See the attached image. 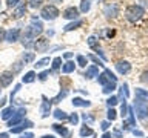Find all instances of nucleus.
Returning a JSON list of instances; mask_svg holds the SVG:
<instances>
[{"label":"nucleus","instance_id":"nucleus-1","mask_svg":"<svg viewBox=\"0 0 148 138\" xmlns=\"http://www.w3.org/2000/svg\"><path fill=\"white\" fill-rule=\"evenodd\" d=\"M143 12L145 11H143L142 6H139V5H131V6H128L127 11H125V17H127V20L136 23V22H139L142 18Z\"/></svg>","mask_w":148,"mask_h":138},{"label":"nucleus","instance_id":"nucleus-2","mask_svg":"<svg viewBox=\"0 0 148 138\" xmlns=\"http://www.w3.org/2000/svg\"><path fill=\"white\" fill-rule=\"evenodd\" d=\"M134 110H136L137 117L140 120H147L148 118V101L136 98L134 100Z\"/></svg>","mask_w":148,"mask_h":138},{"label":"nucleus","instance_id":"nucleus-3","mask_svg":"<svg viewBox=\"0 0 148 138\" xmlns=\"http://www.w3.org/2000/svg\"><path fill=\"white\" fill-rule=\"evenodd\" d=\"M40 16H42V18H45V20H54V18L59 17V9L56 8L54 5H48V6L42 8Z\"/></svg>","mask_w":148,"mask_h":138},{"label":"nucleus","instance_id":"nucleus-4","mask_svg":"<svg viewBox=\"0 0 148 138\" xmlns=\"http://www.w3.org/2000/svg\"><path fill=\"white\" fill-rule=\"evenodd\" d=\"M97 80H99V83L102 86H105V85H108V83H116V81H117V77H116L110 69H105L102 74H99Z\"/></svg>","mask_w":148,"mask_h":138},{"label":"nucleus","instance_id":"nucleus-5","mask_svg":"<svg viewBox=\"0 0 148 138\" xmlns=\"http://www.w3.org/2000/svg\"><path fill=\"white\" fill-rule=\"evenodd\" d=\"M28 31H29L31 34H32V37H34V39H36L37 35H40L42 32H43V25H42V23L39 22V18H37L36 16L31 18V25H29V28H28Z\"/></svg>","mask_w":148,"mask_h":138},{"label":"nucleus","instance_id":"nucleus-6","mask_svg":"<svg viewBox=\"0 0 148 138\" xmlns=\"http://www.w3.org/2000/svg\"><path fill=\"white\" fill-rule=\"evenodd\" d=\"M25 114H26V109H25V108H20L18 110H16V114H14L12 117L8 120V126L12 127V126H17V124H20V123L23 121V117H25Z\"/></svg>","mask_w":148,"mask_h":138},{"label":"nucleus","instance_id":"nucleus-7","mask_svg":"<svg viewBox=\"0 0 148 138\" xmlns=\"http://www.w3.org/2000/svg\"><path fill=\"white\" fill-rule=\"evenodd\" d=\"M14 80V72L12 71H5L0 74V86L2 87H6L12 83Z\"/></svg>","mask_w":148,"mask_h":138},{"label":"nucleus","instance_id":"nucleus-8","mask_svg":"<svg viewBox=\"0 0 148 138\" xmlns=\"http://www.w3.org/2000/svg\"><path fill=\"white\" fill-rule=\"evenodd\" d=\"M42 108H40V117L42 118H46V117H49V114H51V100H48L46 97L43 95L42 97Z\"/></svg>","mask_w":148,"mask_h":138},{"label":"nucleus","instance_id":"nucleus-9","mask_svg":"<svg viewBox=\"0 0 148 138\" xmlns=\"http://www.w3.org/2000/svg\"><path fill=\"white\" fill-rule=\"evenodd\" d=\"M34 48L37 52H45L49 48V40L45 37H40V39H37V41H34Z\"/></svg>","mask_w":148,"mask_h":138},{"label":"nucleus","instance_id":"nucleus-10","mask_svg":"<svg viewBox=\"0 0 148 138\" xmlns=\"http://www.w3.org/2000/svg\"><path fill=\"white\" fill-rule=\"evenodd\" d=\"M18 35H20V29L12 28V29H9V31L5 32V40L9 41V43H14V41L18 40Z\"/></svg>","mask_w":148,"mask_h":138},{"label":"nucleus","instance_id":"nucleus-11","mask_svg":"<svg viewBox=\"0 0 148 138\" xmlns=\"http://www.w3.org/2000/svg\"><path fill=\"white\" fill-rule=\"evenodd\" d=\"M103 12H105L106 17H117L119 16V6H117V3L106 5L105 9H103Z\"/></svg>","mask_w":148,"mask_h":138},{"label":"nucleus","instance_id":"nucleus-12","mask_svg":"<svg viewBox=\"0 0 148 138\" xmlns=\"http://www.w3.org/2000/svg\"><path fill=\"white\" fill-rule=\"evenodd\" d=\"M63 17L68 18V20H77L79 17V9L74 8V6H69L63 11Z\"/></svg>","mask_w":148,"mask_h":138},{"label":"nucleus","instance_id":"nucleus-13","mask_svg":"<svg viewBox=\"0 0 148 138\" xmlns=\"http://www.w3.org/2000/svg\"><path fill=\"white\" fill-rule=\"evenodd\" d=\"M32 126H34L32 121H29V120H23L17 127H11V132L12 133H20L22 131H25V129H28V127H32Z\"/></svg>","mask_w":148,"mask_h":138},{"label":"nucleus","instance_id":"nucleus-14","mask_svg":"<svg viewBox=\"0 0 148 138\" xmlns=\"http://www.w3.org/2000/svg\"><path fill=\"white\" fill-rule=\"evenodd\" d=\"M116 69H117L120 74H128L130 71H131V64H130L128 62H125V60H122V62H117Z\"/></svg>","mask_w":148,"mask_h":138},{"label":"nucleus","instance_id":"nucleus-15","mask_svg":"<svg viewBox=\"0 0 148 138\" xmlns=\"http://www.w3.org/2000/svg\"><path fill=\"white\" fill-rule=\"evenodd\" d=\"M73 106H77V108H90L91 101L83 100V98H80V97H74L73 98Z\"/></svg>","mask_w":148,"mask_h":138},{"label":"nucleus","instance_id":"nucleus-16","mask_svg":"<svg viewBox=\"0 0 148 138\" xmlns=\"http://www.w3.org/2000/svg\"><path fill=\"white\" fill-rule=\"evenodd\" d=\"M16 114V109L12 108V106H8V108H5L3 110H2V114H0V117H2V120H8L12 117V115Z\"/></svg>","mask_w":148,"mask_h":138},{"label":"nucleus","instance_id":"nucleus-17","mask_svg":"<svg viewBox=\"0 0 148 138\" xmlns=\"http://www.w3.org/2000/svg\"><path fill=\"white\" fill-rule=\"evenodd\" d=\"M53 129H54L56 132H59L63 138H69V131H68L66 127L60 126V124H53Z\"/></svg>","mask_w":148,"mask_h":138},{"label":"nucleus","instance_id":"nucleus-18","mask_svg":"<svg viewBox=\"0 0 148 138\" xmlns=\"http://www.w3.org/2000/svg\"><path fill=\"white\" fill-rule=\"evenodd\" d=\"M86 78H94V77H99V68L96 66V64H92L86 69Z\"/></svg>","mask_w":148,"mask_h":138},{"label":"nucleus","instance_id":"nucleus-19","mask_svg":"<svg viewBox=\"0 0 148 138\" xmlns=\"http://www.w3.org/2000/svg\"><path fill=\"white\" fill-rule=\"evenodd\" d=\"M134 95H136V98H140V100L148 101V91H145V89L136 87V92H134Z\"/></svg>","mask_w":148,"mask_h":138},{"label":"nucleus","instance_id":"nucleus-20","mask_svg":"<svg viewBox=\"0 0 148 138\" xmlns=\"http://www.w3.org/2000/svg\"><path fill=\"white\" fill-rule=\"evenodd\" d=\"M82 23H83V22L77 18V20H74V22H71V23H68V25L63 28V29L66 31V32H68V31H73V29H77L79 26H82Z\"/></svg>","mask_w":148,"mask_h":138},{"label":"nucleus","instance_id":"nucleus-21","mask_svg":"<svg viewBox=\"0 0 148 138\" xmlns=\"http://www.w3.org/2000/svg\"><path fill=\"white\" fill-rule=\"evenodd\" d=\"M53 115H54L57 120H62V121H63V120H68V118H69V115L65 112V110H62V109H56Z\"/></svg>","mask_w":148,"mask_h":138},{"label":"nucleus","instance_id":"nucleus-22","mask_svg":"<svg viewBox=\"0 0 148 138\" xmlns=\"http://www.w3.org/2000/svg\"><path fill=\"white\" fill-rule=\"evenodd\" d=\"M36 77H37L36 72H34V71H29V72H26L25 75H23L22 81H23V83H32V81L36 80Z\"/></svg>","mask_w":148,"mask_h":138},{"label":"nucleus","instance_id":"nucleus-23","mask_svg":"<svg viewBox=\"0 0 148 138\" xmlns=\"http://www.w3.org/2000/svg\"><path fill=\"white\" fill-rule=\"evenodd\" d=\"M25 12H26V3H22L18 8H16V11H14V17H16V18H20Z\"/></svg>","mask_w":148,"mask_h":138},{"label":"nucleus","instance_id":"nucleus-24","mask_svg":"<svg viewBox=\"0 0 148 138\" xmlns=\"http://www.w3.org/2000/svg\"><path fill=\"white\" fill-rule=\"evenodd\" d=\"M74 68H76L74 62H66V63L62 66V72H63V74H69V72L74 71Z\"/></svg>","mask_w":148,"mask_h":138},{"label":"nucleus","instance_id":"nucleus-25","mask_svg":"<svg viewBox=\"0 0 148 138\" xmlns=\"http://www.w3.org/2000/svg\"><path fill=\"white\" fill-rule=\"evenodd\" d=\"M92 133H94V131H92L91 127H88L86 124L80 129V137H90V135H92Z\"/></svg>","mask_w":148,"mask_h":138},{"label":"nucleus","instance_id":"nucleus-26","mask_svg":"<svg viewBox=\"0 0 148 138\" xmlns=\"http://www.w3.org/2000/svg\"><path fill=\"white\" fill-rule=\"evenodd\" d=\"M32 60H34V54H32V52H25V54L22 55V62L25 63V64L26 63H31Z\"/></svg>","mask_w":148,"mask_h":138},{"label":"nucleus","instance_id":"nucleus-27","mask_svg":"<svg viewBox=\"0 0 148 138\" xmlns=\"http://www.w3.org/2000/svg\"><path fill=\"white\" fill-rule=\"evenodd\" d=\"M90 8H91L90 0H82V2H80V11L82 12H88V11H90Z\"/></svg>","mask_w":148,"mask_h":138},{"label":"nucleus","instance_id":"nucleus-28","mask_svg":"<svg viewBox=\"0 0 148 138\" xmlns=\"http://www.w3.org/2000/svg\"><path fill=\"white\" fill-rule=\"evenodd\" d=\"M114 89H116V83H108V85H105L103 86V94H111V92H114Z\"/></svg>","mask_w":148,"mask_h":138},{"label":"nucleus","instance_id":"nucleus-29","mask_svg":"<svg viewBox=\"0 0 148 138\" xmlns=\"http://www.w3.org/2000/svg\"><path fill=\"white\" fill-rule=\"evenodd\" d=\"M66 94H68V91H60L59 94H57V97H54V98L51 100V103H59L62 98H65V97H66Z\"/></svg>","mask_w":148,"mask_h":138},{"label":"nucleus","instance_id":"nucleus-30","mask_svg":"<svg viewBox=\"0 0 148 138\" xmlns=\"http://www.w3.org/2000/svg\"><path fill=\"white\" fill-rule=\"evenodd\" d=\"M88 45H90V48H99V40L94 35H91L88 37Z\"/></svg>","mask_w":148,"mask_h":138},{"label":"nucleus","instance_id":"nucleus-31","mask_svg":"<svg viewBox=\"0 0 148 138\" xmlns=\"http://www.w3.org/2000/svg\"><path fill=\"white\" fill-rule=\"evenodd\" d=\"M46 64H49V57H45V58L39 60V62L36 63V68H45Z\"/></svg>","mask_w":148,"mask_h":138},{"label":"nucleus","instance_id":"nucleus-32","mask_svg":"<svg viewBox=\"0 0 148 138\" xmlns=\"http://www.w3.org/2000/svg\"><path fill=\"white\" fill-rule=\"evenodd\" d=\"M120 115H122V117L125 118L128 115V106H127V101H122V108H120Z\"/></svg>","mask_w":148,"mask_h":138},{"label":"nucleus","instance_id":"nucleus-33","mask_svg":"<svg viewBox=\"0 0 148 138\" xmlns=\"http://www.w3.org/2000/svg\"><path fill=\"white\" fill-rule=\"evenodd\" d=\"M60 63H62V58H60V57H56V58L53 60V71H57V69L62 66Z\"/></svg>","mask_w":148,"mask_h":138},{"label":"nucleus","instance_id":"nucleus-34","mask_svg":"<svg viewBox=\"0 0 148 138\" xmlns=\"http://www.w3.org/2000/svg\"><path fill=\"white\" fill-rule=\"evenodd\" d=\"M106 115H108V120H110V121H114L116 117H117V112H116L113 108H110V109H108V114H106Z\"/></svg>","mask_w":148,"mask_h":138},{"label":"nucleus","instance_id":"nucleus-35","mask_svg":"<svg viewBox=\"0 0 148 138\" xmlns=\"http://www.w3.org/2000/svg\"><path fill=\"white\" fill-rule=\"evenodd\" d=\"M77 64H79V66H82V68L86 66V57H85V55H77Z\"/></svg>","mask_w":148,"mask_h":138},{"label":"nucleus","instance_id":"nucleus-36","mask_svg":"<svg viewBox=\"0 0 148 138\" xmlns=\"http://www.w3.org/2000/svg\"><path fill=\"white\" fill-rule=\"evenodd\" d=\"M117 103H119V98H117V97H110V98L106 100V104H108L110 108H113V106H116Z\"/></svg>","mask_w":148,"mask_h":138},{"label":"nucleus","instance_id":"nucleus-37","mask_svg":"<svg viewBox=\"0 0 148 138\" xmlns=\"http://www.w3.org/2000/svg\"><path fill=\"white\" fill-rule=\"evenodd\" d=\"M120 91H122V95L125 97V98H128V97H130V91H128V85H127V83H123V85H122Z\"/></svg>","mask_w":148,"mask_h":138},{"label":"nucleus","instance_id":"nucleus-38","mask_svg":"<svg viewBox=\"0 0 148 138\" xmlns=\"http://www.w3.org/2000/svg\"><path fill=\"white\" fill-rule=\"evenodd\" d=\"M68 120H69V123H71V124H74V126H76V124L79 123V115H77V114H71Z\"/></svg>","mask_w":148,"mask_h":138},{"label":"nucleus","instance_id":"nucleus-39","mask_svg":"<svg viewBox=\"0 0 148 138\" xmlns=\"http://www.w3.org/2000/svg\"><path fill=\"white\" fill-rule=\"evenodd\" d=\"M28 3H29V6H31V8H39L40 5L43 3V0H29Z\"/></svg>","mask_w":148,"mask_h":138},{"label":"nucleus","instance_id":"nucleus-40","mask_svg":"<svg viewBox=\"0 0 148 138\" xmlns=\"http://www.w3.org/2000/svg\"><path fill=\"white\" fill-rule=\"evenodd\" d=\"M82 118L85 120V123H88V124H91L92 121H94V117H92V115H88V114H83Z\"/></svg>","mask_w":148,"mask_h":138},{"label":"nucleus","instance_id":"nucleus-41","mask_svg":"<svg viewBox=\"0 0 148 138\" xmlns=\"http://www.w3.org/2000/svg\"><path fill=\"white\" fill-rule=\"evenodd\" d=\"M48 75H49V71H43V72H40L37 77H39V80H40V81H45L46 78H48Z\"/></svg>","mask_w":148,"mask_h":138},{"label":"nucleus","instance_id":"nucleus-42","mask_svg":"<svg viewBox=\"0 0 148 138\" xmlns=\"http://www.w3.org/2000/svg\"><path fill=\"white\" fill-rule=\"evenodd\" d=\"M18 2H22V0H6V5H8V8H16Z\"/></svg>","mask_w":148,"mask_h":138},{"label":"nucleus","instance_id":"nucleus-43","mask_svg":"<svg viewBox=\"0 0 148 138\" xmlns=\"http://www.w3.org/2000/svg\"><path fill=\"white\" fill-rule=\"evenodd\" d=\"M88 58H90V60H92V62H94L96 64H99V66H103V64H102V62H100V60L96 57V55H92V54H88Z\"/></svg>","mask_w":148,"mask_h":138},{"label":"nucleus","instance_id":"nucleus-44","mask_svg":"<svg viewBox=\"0 0 148 138\" xmlns=\"http://www.w3.org/2000/svg\"><path fill=\"white\" fill-rule=\"evenodd\" d=\"M110 120H108V121H102L100 123V127H102V131H108V127H110Z\"/></svg>","mask_w":148,"mask_h":138},{"label":"nucleus","instance_id":"nucleus-45","mask_svg":"<svg viewBox=\"0 0 148 138\" xmlns=\"http://www.w3.org/2000/svg\"><path fill=\"white\" fill-rule=\"evenodd\" d=\"M140 81L148 83V71H143V72H142V75H140Z\"/></svg>","mask_w":148,"mask_h":138},{"label":"nucleus","instance_id":"nucleus-46","mask_svg":"<svg viewBox=\"0 0 148 138\" xmlns=\"http://www.w3.org/2000/svg\"><path fill=\"white\" fill-rule=\"evenodd\" d=\"M20 138H34V133L32 132H23L20 135Z\"/></svg>","mask_w":148,"mask_h":138},{"label":"nucleus","instance_id":"nucleus-47","mask_svg":"<svg viewBox=\"0 0 148 138\" xmlns=\"http://www.w3.org/2000/svg\"><path fill=\"white\" fill-rule=\"evenodd\" d=\"M131 132L134 133L136 137H143V133H142V131H137V129H131Z\"/></svg>","mask_w":148,"mask_h":138},{"label":"nucleus","instance_id":"nucleus-48","mask_svg":"<svg viewBox=\"0 0 148 138\" xmlns=\"http://www.w3.org/2000/svg\"><path fill=\"white\" fill-rule=\"evenodd\" d=\"M14 64H16V68H14V72H17V71H20V69H22V63H20V62H17V63H14Z\"/></svg>","mask_w":148,"mask_h":138},{"label":"nucleus","instance_id":"nucleus-49","mask_svg":"<svg viewBox=\"0 0 148 138\" xmlns=\"http://www.w3.org/2000/svg\"><path fill=\"white\" fill-rule=\"evenodd\" d=\"M102 138H113V133H110V132H105L103 135H102Z\"/></svg>","mask_w":148,"mask_h":138},{"label":"nucleus","instance_id":"nucleus-50","mask_svg":"<svg viewBox=\"0 0 148 138\" xmlns=\"http://www.w3.org/2000/svg\"><path fill=\"white\" fill-rule=\"evenodd\" d=\"M63 57L66 58V60H69V58L73 57V52H65V54H63Z\"/></svg>","mask_w":148,"mask_h":138},{"label":"nucleus","instance_id":"nucleus-51","mask_svg":"<svg viewBox=\"0 0 148 138\" xmlns=\"http://www.w3.org/2000/svg\"><path fill=\"white\" fill-rule=\"evenodd\" d=\"M113 135H114L116 138H120V137H122V132H120V131H114Z\"/></svg>","mask_w":148,"mask_h":138},{"label":"nucleus","instance_id":"nucleus-52","mask_svg":"<svg viewBox=\"0 0 148 138\" xmlns=\"http://www.w3.org/2000/svg\"><path fill=\"white\" fill-rule=\"evenodd\" d=\"M3 39H5V31L2 29V28H0V41H2Z\"/></svg>","mask_w":148,"mask_h":138},{"label":"nucleus","instance_id":"nucleus-53","mask_svg":"<svg viewBox=\"0 0 148 138\" xmlns=\"http://www.w3.org/2000/svg\"><path fill=\"white\" fill-rule=\"evenodd\" d=\"M97 54H99V55H100V57H102V58H103V60H106V57H105V54H103V52H102V51H100V49H97Z\"/></svg>","mask_w":148,"mask_h":138},{"label":"nucleus","instance_id":"nucleus-54","mask_svg":"<svg viewBox=\"0 0 148 138\" xmlns=\"http://www.w3.org/2000/svg\"><path fill=\"white\" fill-rule=\"evenodd\" d=\"M0 138H8V133L6 132H2V133H0Z\"/></svg>","mask_w":148,"mask_h":138},{"label":"nucleus","instance_id":"nucleus-55","mask_svg":"<svg viewBox=\"0 0 148 138\" xmlns=\"http://www.w3.org/2000/svg\"><path fill=\"white\" fill-rule=\"evenodd\" d=\"M42 138H56V137H54V135H43Z\"/></svg>","mask_w":148,"mask_h":138},{"label":"nucleus","instance_id":"nucleus-56","mask_svg":"<svg viewBox=\"0 0 148 138\" xmlns=\"http://www.w3.org/2000/svg\"><path fill=\"white\" fill-rule=\"evenodd\" d=\"M0 94H2V86H0Z\"/></svg>","mask_w":148,"mask_h":138}]
</instances>
